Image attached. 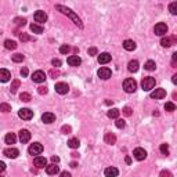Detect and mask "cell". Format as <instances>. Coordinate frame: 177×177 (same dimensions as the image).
Listing matches in <instances>:
<instances>
[{
  "label": "cell",
  "instance_id": "1",
  "mask_svg": "<svg viewBox=\"0 0 177 177\" xmlns=\"http://www.w3.org/2000/svg\"><path fill=\"white\" fill-rule=\"evenodd\" d=\"M56 9L58 10V11H61L62 14H65V15H68L69 18H71L72 21L75 22V24L78 25L79 28H83V24H82V19L79 18V17L76 15V14H75V12L72 11L71 9H68V7H64V6H61V4H57V6H56Z\"/></svg>",
  "mask_w": 177,
  "mask_h": 177
},
{
  "label": "cell",
  "instance_id": "2",
  "mask_svg": "<svg viewBox=\"0 0 177 177\" xmlns=\"http://www.w3.org/2000/svg\"><path fill=\"white\" fill-rule=\"evenodd\" d=\"M141 87H143L144 91L152 90L154 87H155V79H154L152 76H147V78H144L143 80H141Z\"/></svg>",
  "mask_w": 177,
  "mask_h": 177
},
{
  "label": "cell",
  "instance_id": "3",
  "mask_svg": "<svg viewBox=\"0 0 177 177\" xmlns=\"http://www.w3.org/2000/svg\"><path fill=\"white\" fill-rule=\"evenodd\" d=\"M123 89H124V91H126V93H134V91H136V89H137L136 80H134V79H131V78L126 79V80L123 82Z\"/></svg>",
  "mask_w": 177,
  "mask_h": 177
},
{
  "label": "cell",
  "instance_id": "4",
  "mask_svg": "<svg viewBox=\"0 0 177 177\" xmlns=\"http://www.w3.org/2000/svg\"><path fill=\"white\" fill-rule=\"evenodd\" d=\"M154 32H155V35H158V36H165V35L168 33V25L163 24V22H158V24L155 25V28H154Z\"/></svg>",
  "mask_w": 177,
  "mask_h": 177
},
{
  "label": "cell",
  "instance_id": "5",
  "mask_svg": "<svg viewBox=\"0 0 177 177\" xmlns=\"http://www.w3.org/2000/svg\"><path fill=\"white\" fill-rule=\"evenodd\" d=\"M18 116L24 121H29V119L33 118V111H31L29 108H21L18 111Z\"/></svg>",
  "mask_w": 177,
  "mask_h": 177
},
{
  "label": "cell",
  "instance_id": "6",
  "mask_svg": "<svg viewBox=\"0 0 177 177\" xmlns=\"http://www.w3.org/2000/svg\"><path fill=\"white\" fill-rule=\"evenodd\" d=\"M28 152L31 154V155H39V154L43 152V145H42L40 143H33L31 144V147H29Z\"/></svg>",
  "mask_w": 177,
  "mask_h": 177
},
{
  "label": "cell",
  "instance_id": "7",
  "mask_svg": "<svg viewBox=\"0 0 177 177\" xmlns=\"http://www.w3.org/2000/svg\"><path fill=\"white\" fill-rule=\"evenodd\" d=\"M97 75H98V78H100V79H103V80H107V79L111 78L112 72H111V69H109V68H107V66H103V68H100V69H98Z\"/></svg>",
  "mask_w": 177,
  "mask_h": 177
},
{
  "label": "cell",
  "instance_id": "8",
  "mask_svg": "<svg viewBox=\"0 0 177 177\" xmlns=\"http://www.w3.org/2000/svg\"><path fill=\"white\" fill-rule=\"evenodd\" d=\"M32 80H33L35 83H43V82L46 80V73H44L43 71L33 72V75H32Z\"/></svg>",
  "mask_w": 177,
  "mask_h": 177
},
{
  "label": "cell",
  "instance_id": "9",
  "mask_svg": "<svg viewBox=\"0 0 177 177\" xmlns=\"http://www.w3.org/2000/svg\"><path fill=\"white\" fill-rule=\"evenodd\" d=\"M3 154H4V156H7V158H10V159H15L17 156L19 155V151L17 148H12V147H10V148L4 149Z\"/></svg>",
  "mask_w": 177,
  "mask_h": 177
},
{
  "label": "cell",
  "instance_id": "10",
  "mask_svg": "<svg viewBox=\"0 0 177 177\" xmlns=\"http://www.w3.org/2000/svg\"><path fill=\"white\" fill-rule=\"evenodd\" d=\"M33 163L37 169H43L47 166V159L44 158V156H35Z\"/></svg>",
  "mask_w": 177,
  "mask_h": 177
},
{
  "label": "cell",
  "instance_id": "11",
  "mask_svg": "<svg viewBox=\"0 0 177 177\" xmlns=\"http://www.w3.org/2000/svg\"><path fill=\"white\" fill-rule=\"evenodd\" d=\"M35 21L39 22V24H44V22L47 21V14L44 11H42V10H39V11L35 12Z\"/></svg>",
  "mask_w": 177,
  "mask_h": 177
},
{
  "label": "cell",
  "instance_id": "12",
  "mask_svg": "<svg viewBox=\"0 0 177 177\" xmlns=\"http://www.w3.org/2000/svg\"><path fill=\"white\" fill-rule=\"evenodd\" d=\"M133 156L137 159V161H144V159L147 158L145 149H143V148H136L133 151Z\"/></svg>",
  "mask_w": 177,
  "mask_h": 177
},
{
  "label": "cell",
  "instance_id": "13",
  "mask_svg": "<svg viewBox=\"0 0 177 177\" xmlns=\"http://www.w3.org/2000/svg\"><path fill=\"white\" fill-rule=\"evenodd\" d=\"M19 140H21L22 144L28 143V141L31 140V131L26 130V129H22V130H19Z\"/></svg>",
  "mask_w": 177,
  "mask_h": 177
},
{
  "label": "cell",
  "instance_id": "14",
  "mask_svg": "<svg viewBox=\"0 0 177 177\" xmlns=\"http://www.w3.org/2000/svg\"><path fill=\"white\" fill-rule=\"evenodd\" d=\"M165 97H166L165 89H155V91L151 93V98H155V100H161V98H165Z\"/></svg>",
  "mask_w": 177,
  "mask_h": 177
},
{
  "label": "cell",
  "instance_id": "15",
  "mask_svg": "<svg viewBox=\"0 0 177 177\" xmlns=\"http://www.w3.org/2000/svg\"><path fill=\"white\" fill-rule=\"evenodd\" d=\"M42 121L44 122V123H53L54 121H56V115H54L53 112H44L43 115H42Z\"/></svg>",
  "mask_w": 177,
  "mask_h": 177
},
{
  "label": "cell",
  "instance_id": "16",
  "mask_svg": "<svg viewBox=\"0 0 177 177\" xmlns=\"http://www.w3.org/2000/svg\"><path fill=\"white\" fill-rule=\"evenodd\" d=\"M56 91L58 94H66L69 91V87H68V84L66 83H57L56 84Z\"/></svg>",
  "mask_w": 177,
  "mask_h": 177
},
{
  "label": "cell",
  "instance_id": "17",
  "mask_svg": "<svg viewBox=\"0 0 177 177\" xmlns=\"http://www.w3.org/2000/svg\"><path fill=\"white\" fill-rule=\"evenodd\" d=\"M10 79H11L10 71H7V69H0V82H2V83H6Z\"/></svg>",
  "mask_w": 177,
  "mask_h": 177
},
{
  "label": "cell",
  "instance_id": "18",
  "mask_svg": "<svg viewBox=\"0 0 177 177\" xmlns=\"http://www.w3.org/2000/svg\"><path fill=\"white\" fill-rule=\"evenodd\" d=\"M68 64L71 66H79L82 64V60L78 56H71V57H68Z\"/></svg>",
  "mask_w": 177,
  "mask_h": 177
},
{
  "label": "cell",
  "instance_id": "19",
  "mask_svg": "<svg viewBox=\"0 0 177 177\" xmlns=\"http://www.w3.org/2000/svg\"><path fill=\"white\" fill-rule=\"evenodd\" d=\"M136 42L130 40V39H128V40L123 42V49L128 50V51H133V50H136Z\"/></svg>",
  "mask_w": 177,
  "mask_h": 177
},
{
  "label": "cell",
  "instance_id": "20",
  "mask_svg": "<svg viewBox=\"0 0 177 177\" xmlns=\"http://www.w3.org/2000/svg\"><path fill=\"white\" fill-rule=\"evenodd\" d=\"M104 173H105V177H116L119 174V170L114 166H111V168H107Z\"/></svg>",
  "mask_w": 177,
  "mask_h": 177
},
{
  "label": "cell",
  "instance_id": "21",
  "mask_svg": "<svg viewBox=\"0 0 177 177\" xmlns=\"http://www.w3.org/2000/svg\"><path fill=\"white\" fill-rule=\"evenodd\" d=\"M111 58L112 57H111V54L109 53H101L98 56V62L100 64H108V62L111 61Z\"/></svg>",
  "mask_w": 177,
  "mask_h": 177
},
{
  "label": "cell",
  "instance_id": "22",
  "mask_svg": "<svg viewBox=\"0 0 177 177\" xmlns=\"http://www.w3.org/2000/svg\"><path fill=\"white\" fill-rule=\"evenodd\" d=\"M104 140H105L107 144H109V145H114V144L116 143V136L114 133H107L105 137H104Z\"/></svg>",
  "mask_w": 177,
  "mask_h": 177
},
{
  "label": "cell",
  "instance_id": "23",
  "mask_svg": "<svg viewBox=\"0 0 177 177\" xmlns=\"http://www.w3.org/2000/svg\"><path fill=\"white\" fill-rule=\"evenodd\" d=\"M58 172H60V168L56 165V163L46 166V173H47V174H50V176H51V174H57Z\"/></svg>",
  "mask_w": 177,
  "mask_h": 177
},
{
  "label": "cell",
  "instance_id": "24",
  "mask_svg": "<svg viewBox=\"0 0 177 177\" xmlns=\"http://www.w3.org/2000/svg\"><path fill=\"white\" fill-rule=\"evenodd\" d=\"M174 40H176V37H163L161 40V44L162 47H170L174 43Z\"/></svg>",
  "mask_w": 177,
  "mask_h": 177
},
{
  "label": "cell",
  "instance_id": "25",
  "mask_svg": "<svg viewBox=\"0 0 177 177\" xmlns=\"http://www.w3.org/2000/svg\"><path fill=\"white\" fill-rule=\"evenodd\" d=\"M138 66H140V64H138V61H137V60H133V61H130L128 64V69L130 72H137V71H138Z\"/></svg>",
  "mask_w": 177,
  "mask_h": 177
},
{
  "label": "cell",
  "instance_id": "26",
  "mask_svg": "<svg viewBox=\"0 0 177 177\" xmlns=\"http://www.w3.org/2000/svg\"><path fill=\"white\" fill-rule=\"evenodd\" d=\"M119 114H121V111H119V109L112 108V109H109V111L107 112V116H108V118H111V119H118L119 118Z\"/></svg>",
  "mask_w": 177,
  "mask_h": 177
},
{
  "label": "cell",
  "instance_id": "27",
  "mask_svg": "<svg viewBox=\"0 0 177 177\" xmlns=\"http://www.w3.org/2000/svg\"><path fill=\"white\" fill-rule=\"evenodd\" d=\"M4 141H6V144H15L17 141V136L14 133H9L6 136V138H4Z\"/></svg>",
  "mask_w": 177,
  "mask_h": 177
},
{
  "label": "cell",
  "instance_id": "28",
  "mask_svg": "<svg viewBox=\"0 0 177 177\" xmlns=\"http://www.w3.org/2000/svg\"><path fill=\"white\" fill-rule=\"evenodd\" d=\"M4 47H6L7 50H15L17 49V43L14 40H10V39H7V40L4 42Z\"/></svg>",
  "mask_w": 177,
  "mask_h": 177
},
{
  "label": "cell",
  "instance_id": "29",
  "mask_svg": "<svg viewBox=\"0 0 177 177\" xmlns=\"http://www.w3.org/2000/svg\"><path fill=\"white\" fill-rule=\"evenodd\" d=\"M31 31L33 32V33L40 35V33H43V26H40V25H37V24H32L31 25Z\"/></svg>",
  "mask_w": 177,
  "mask_h": 177
},
{
  "label": "cell",
  "instance_id": "30",
  "mask_svg": "<svg viewBox=\"0 0 177 177\" xmlns=\"http://www.w3.org/2000/svg\"><path fill=\"white\" fill-rule=\"evenodd\" d=\"M68 145H69V148L76 149V148H79L80 143H79V140H78V138H71V140L68 141Z\"/></svg>",
  "mask_w": 177,
  "mask_h": 177
},
{
  "label": "cell",
  "instance_id": "31",
  "mask_svg": "<svg viewBox=\"0 0 177 177\" xmlns=\"http://www.w3.org/2000/svg\"><path fill=\"white\" fill-rule=\"evenodd\" d=\"M144 68H145L147 71H154V69L156 68L155 61H152V60H149V61H147V62H145V65H144Z\"/></svg>",
  "mask_w": 177,
  "mask_h": 177
},
{
  "label": "cell",
  "instance_id": "32",
  "mask_svg": "<svg viewBox=\"0 0 177 177\" xmlns=\"http://www.w3.org/2000/svg\"><path fill=\"white\" fill-rule=\"evenodd\" d=\"M19 84H21V82H19L18 79H15V80H12V83H11V87H10V90H11V93H15V91L18 90Z\"/></svg>",
  "mask_w": 177,
  "mask_h": 177
},
{
  "label": "cell",
  "instance_id": "33",
  "mask_svg": "<svg viewBox=\"0 0 177 177\" xmlns=\"http://www.w3.org/2000/svg\"><path fill=\"white\" fill-rule=\"evenodd\" d=\"M0 111L4 112V114H7V112L11 111V107H10V104H7V103H2L0 104Z\"/></svg>",
  "mask_w": 177,
  "mask_h": 177
},
{
  "label": "cell",
  "instance_id": "34",
  "mask_svg": "<svg viewBox=\"0 0 177 177\" xmlns=\"http://www.w3.org/2000/svg\"><path fill=\"white\" fill-rule=\"evenodd\" d=\"M19 98H21L24 103H29V101L32 100V97H31V94L29 93H21L19 94Z\"/></svg>",
  "mask_w": 177,
  "mask_h": 177
},
{
  "label": "cell",
  "instance_id": "35",
  "mask_svg": "<svg viewBox=\"0 0 177 177\" xmlns=\"http://www.w3.org/2000/svg\"><path fill=\"white\" fill-rule=\"evenodd\" d=\"M169 11H170V14L176 15L177 14V2H173V3L169 4Z\"/></svg>",
  "mask_w": 177,
  "mask_h": 177
},
{
  "label": "cell",
  "instance_id": "36",
  "mask_svg": "<svg viewBox=\"0 0 177 177\" xmlns=\"http://www.w3.org/2000/svg\"><path fill=\"white\" fill-rule=\"evenodd\" d=\"M69 50H71V47H69L68 44H62V46L60 47V53L61 54H68Z\"/></svg>",
  "mask_w": 177,
  "mask_h": 177
},
{
  "label": "cell",
  "instance_id": "37",
  "mask_svg": "<svg viewBox=\"0 0 177 177\" xmlns=\"http://www.w3.org/2000/svg\"><path fill=\"white\" fill-rule=\"evenodd\" d=\"M165 109L168 112H173V111H176V105H174L173 103H166L165 104Z\"/></svg>",
  "mask_w": 177,
  "mask_h": 177
},
{
  "label": "cell",
  "instance_id": "38",
  "mask_svg": "<svg viewBox=\"0 0 177 177\" xmlns=\"http://www.w3.org/2000/svg\"><path fill=\"white\" fill-rule=\"evenodd\" d=\"M12 61H14V62H22V61H24V56H22V54H19V53L14 54V56H12Z\"/></svg>",
  "mask_w": 177,
  "mask_h": 177
},
{
  "label": "cell",
  "instance_id": "39",
  "mask_svg": "<svg viewBox=\"0 0 177 177\" xmlns=\"http://www.w3.org/2000/svg\"><path fill=\"white\" fill-rule=\"evenodd\" d=\"M161 152L163 154V155H169V145L168 144H161Z\"/></svg>",
  "mask_w": 177,
  "mask_h": 177
},
{
  "label": "cell",
  "instance_id": "40",
  "mask_svg": "<svg viewBox=\"0 0 177 177\" xmlns=\"http://www.w3.org/2000/svg\"><path fill=\"white\" fill-rule=\"evenodd\" d=\"M115 124H116V128H118V129H123L124 126H126V123H124L123 119H116Z\"/></svg>",
  "mask_w": 177,
  "mask_h": 177
},
{
  "label": "cell",
  "instance_id": "41",
  "mask_svg": "<svg viewBox=\"0 0 177 177\" xmlns=\"http://www.w3.org/2000/svg\"><path fill=\"white\" fill-rule=\"evenodd\" d=\"M131 114H133V111H131V108H130V107H124V108H123V115L130 116Z\"/></svg>",
  "mask_w": 177,
  "mask_h": 177
},
{
  "label": "cell",
  "instance_id": "42",
  "mask_svg": "<svg viewBox=\"0 0 177 177\" xmlns=\"http://www.w3.org/2000/svg\"><path fill=\"white\" fill-rule=\"evenodd\" d=\"M14 22H15L17 25H22V26H24V25L26 24V19L25 18H15L14 19Z\"/></svg>",
  "mask_w": 177,
  "mask_h": 177
},
{
  "label": "cell",
  "instance_id": "43",
  "mask_svg": "<svg viewBox=\"0 0 177 177\" xmlns=\"http://www.w3.org/2000/svg\"><path fill=\"white\" fill-rule=\"evenodd\" d=\"M37 93L39 94H47V89H46V86H40V87H37Z\"/></svg>",
  "mask_w": 177,
  "mask_h": 177
},
{
  "label": "cell",
  "instance_id": "44",
  "mask_svg": "<svg viewBox=\"0 0 177 177\" xmlns=\"http://www.w3.org/2000/svg\"><path fill=\"white\" fill-rule=\"evenodd\" d=\"M61 131H62L64 134H69V133L72 131V129H71V126H62Z\"/></svg>",
  "mask_w": 177,
  "mask_h": 177
},
{
  "label": "cell",
  "instance_id": "45",
  "mask_svg": "<svg viewBox=\"0 0 177 177\" xmlns=\"http://www.w3.org/2000/svg\"><path fill=\"white\" fill-rule=\"evenodd\" d=\"M87 53H89V56H97V53H98V51H97L96 47H90V49L87 50Z\"/></svg>",
  "mask_w": 177,
  "mask_h": 177
},
{
  "label": "cell",
  "instance_id": "46",
  "mask_svg": "<svg viewBox=\"0 0 177 177\" xmlns=\"http://www.w3.org/2000/svg\"><path fill=\"white\" fill-rule=\"evenodd\" d=\"M51 64H53V66H56V68H58V66H61V64H62V62L60 61L58 58H54L53 61H51Z\"/></svg>",
  "mask_w": 177,
  "mask_h": 177
},
{
  "label": "cell",
  "instance_id": "47",
  "mask_svg": "<svg viewBox=\"0 0 177 177\" xmlns=\"http://www.w3.org/2000/svg\"><path fill=\"white\" fill-rule=\"evenodd\" d=\"M19 39H21L22 42H28V40H31V37H29L26 33H21V35H19Z\"/></svg>",
  "mask_w": 177,
  "mask_h": 177
},
{
  "label": "cell",
  "instance_id": "48",
  "mask_svg": "<svg viewBox=\"0 0 177 177\" xmlns=\"http://www.w3.org/2000/svg\"><path fill=\"white\" fill-rule=\"evenodd\" d=\"M161 177H172V173L169 170H162L161 172Z\"/></svg>",
  "mask_w": 177,
  "mask_h": 177
},
{
  "label": "cell",
  "instance_id": "49",
  "mask_svg": "<svg viewBox=\"0 0 177 177\" xmlns=\"http://www.w3.org/2000/svg\"><path fill=\"white\" fill-rule=\"evenodd\" d=\"M50 75H51V78H54V79H56V76H58V75H60V72L57 71V69H51V71H50Z\"/></svg>",
  "mask_w": 177,
  "mask_h": 177
},
{
  "label": "cell",
  "instance_id": "50",
  "mask_svg": "<svg viewBox=\"0 0 177 177\" xmlns=\"http://www.w3.org/2000/svg\"><path fill=\"white\" fill-rule=\"evenodd\" d=\"M21 75L24 76V78L25 76H28V68H22L21 69Z\"/></svg>",
  "mask_w": 177,
  "mask_h": 177
},
{
  "label": "cell",
  "instance_id": "51",
  "mask_svg": "<svg viewBox=\"0 0 177 177\" xmlns=\"http://www.w3.org/2000/svg\"><path fill=\"white\" fill-rule=\"evenodd\" d=\"M4 169H6V163L0 161V173H2V172H4Z\"/></svg>",
  "mask_w": 177,
  "mask_h": 177
},
{
  "label": "cell",
  "instance_id": "52",
  "mask_svg": "<svg viewBox=\"0 0 177 177\" xmlns=\"http://www.w3.org/2000/svg\"><path fill=\"white\" fill-rule=\"evenodd\" d=\"M60 177H71V173H69V172H62Z\"/></svg>",
  "mask_w": 177,
  "mask_h": 177
},
{
  "label": "cell",
  "instance_id": "53",
  "mask_svg": "<svg viewBox=\"0 0 177 177\" xmlns=\"http://www.w3.org/2000/svg\"><path fill=\"white\" fill-rule=\"evenodd\" d=\"M51 161H53V163H57V162H60V158L58 156H51Z\"/></svg>",
  "mask_w": 177,
  "mask_h": 177
},
{
  "label": "cell",
  "instance_id": "54",
  "mask_svg": "<svg viewBox=\"0 0 177 177\" xmlns=\"http://www.w3.org/2000/svg\"><path fill=\"white\" fill-rule=\"evenodd\" d=\"M124 161H126V163H128V165H130V163H131L130 156H126V159H124Z\"/></svg>",
  "mask_w": 177,
  "mask_h": 177
},
{
  "label": "cell",
  "instance_id": "55",
  "mask_svg": "<svg viewBox=\"0 0 177 177\" xmlns=\"http://www.w3.org/2000/svg\"><path fill=\"white\" fill-rule=\"evenodd\" d=\"M172 82H173L174 84L177 83V75H173V79H172Z\"/></svg>",
  "mask_w": 177,
  "mask_h": 177
},
{
  "label": "cell",
  "instance_id": "56",
  "mask_svg": "<svg viewBox=\"0 0 177 177\" xmlns=\"http://www.w3.org/2000/svg\"><path fill=\"white\" fill-rule=\"evenodd\" d=\"M71 168H78V163H76V162H72V163H71Z\"/></svg>",
  "mask_w": 177,
  "mask_h": 177
},
{
  "label": "cell",
  "instance_id": "57",
  "mask_svg": "<svg viewBox=\"0 0 177 177\" xmlns=\"http://www.w3.org/2000/svg\"><path fill=\"white\" fill-rule=\"evenodd\" d=\"M105 104H107V105H112V101H109V100H107V101H105Z\"/></svg>",
  "mask_w": 177,
  "mask_h": 177
},
{
  "label": "cell",
  "instance_id": "58",
  "mask_svg": "<svg viewBox=\"0 0 177 177\" xmlns=\"http://www.w3.org/2000/svg\"><path fill=\"white\" fill-rule=\"evenodd\" d=\"M0 177H3V176H0Z\"/></svg>",
  "mask_w": 177,
  "mask_h": 177
}]
</instances>
